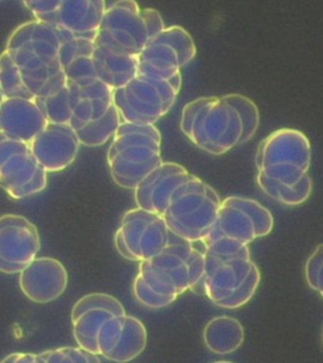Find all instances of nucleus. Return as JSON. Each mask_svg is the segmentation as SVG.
Segmentation results:
<instances>
[{"label":"nucleus","mask_w":323,"mask_h":363,"mask_svg":"<svg viewBox=\"0 0 323 363\" xmlns=\"http://www.w3.org/2000/svg\"><path fill=\"white\" fill-rule=\"evenodd\" d=\"M220 207L215 189L192 174L173 192L162 217L172 235L197 244L210 233Z\"/></svg>","instance_id":"nucleus-6"},{"label":"nucleus","mask_w":323,"mask_h":363,"mask_svg":"<svg viewBox=\"0 0 323 363\" xmlns=\"http://www.w3.org/2000/svg\"><path fill=\"white\" fill-rule=\"evenodd\" d=\"M6 51L17 65L24 85L34 97L63 72L58 35L45 23L29 21L18 26L8 38Z\"/></svg>","instance_id":"nucleus-2"},{"label":"nucleus","mask_w":323,"mask_h":363,"mask_svg":"<svg viewBox=\"0 0 323 363\" xmlns=\"http://www.w3.org/2000/svg\"><path fill=\"white\" fill-rule=\"evenodd\" d=\"M40 250L37 227L24 216H0V272L21 274Z\"/></svg>","instance_id":"nucleus-12"},{"label":"nucleus","mask_w":323,"mask_h":363,"mask_svg":"<svg viewBox=\"0 0 323 363\" xmlns=\"http://www.w3.org/2000/svg\"><path fill=\"white\" fill-rule=\"evenodd\" d=\"M165 28L160 13L136 1L106 4L95 42L121 56L141 55L148 42Z\"/></svg>","instance_id":"nucleus-5"},{"label":"nucleus","mask_w":323,"mask_h":363,"mask_svg":"<svg viewBox=\"0 0 323 363\" xmlns=\"http://www.w3.org/2000/svg\"><path fill=\"white\" fill-rule=\"evenodd\" d=\"M105 1H60L47 26L76 35L97 37L104 13Z\"/></svg>","instance_id":"nucleus-18"},{"label":"nucleus","mask_w":323,"mask_h":363,"mask_svg":"<svg viewBox=\"0 0 323 363\" xmlns=\"http://www.w3.org/2000/svg\"><path fill=\"white\" fill-rule=\"evenodd\" d=\"M197 47L192 35L180 26L165 28L148 42L138 56V74L168 79L192 62Z\"/></svg>","instance_id":"nucleus-10"},{"label":"nucleus","mask_w":323,"mask_h":363,"mask_svg":"<svg viewBox=\"0 0 323 363\" xmlns=\"http://www.w3.org/2000/svg\"><path fill=\"white\" fill-rule=\"evenodd\" d=\"M274 227L270 211L254 199L231 196L221 201L215 223L201 241L202 246L226 238L249 245L254 240L268 236Z\"/></svg>","instance_id":"nucleus-9"},{"label":"nucleus","mask_w":323,"mask_h":363,"mask_svg":"<svg viewBox=\"0 0 323 363\" xmlns=\"http://www.w3.org/2000/svg\"><path fill=\"white\" fill-rule=\"evenodd\" d=\"M125 315H114L102 324V328L99 330L97 347L99 354H102V357H108L109 353L118 345L124 328Z\"/></svg>","instance_id":"nucleus-32"},{"label":"nucleus","mask_w":323,"mask_h":363,"mask_svg":"<svg viewBox=\"0 0 323 363\" xmlns=\"http://www.w3.org/2000/svg\"><path fill=\"white\" fill-rule=\"evenodd\" d=\"M3 101H4V95H3V91H1V86H0V105Z\"/></svg>","instance_id":"nucleus-43"},{"label":"nucleus","mask_w":323,"mask_h":363,"mask_svg":"<svg viewBox=\"0 0 323 363\" xmlns=\"http://www.w3.org/2000/svg\"><path fill=\"white\" fill-rule=\"evenodd\" d=\"M6 138H8V136H6L4 133H1V131H0V142H3V140L6 139Z\"/></svg>","instance_id":"nucleus-44"},{"label":"nucleus","mask_w":323,"mask_h":363,"mask_svg":"<svg viewBox=\"0 0 323 363\" xmlns=\"http://www.w3.org/2000/svg\"><path fill=\"white\" fill-rule=\"evenodd\" d=\"M191 177L192 173L183 165L175 162H163L134 189L138 208L163 216L173 192Z\"/></svg>","instance_id":"nucleus-15"},{"label":"nucleus","mask_w":323,"mask_h":363,"mask_svg":"<svg viewBox=\"0 0 323 363\" xmlns=\"http://www.w3.org/2000/svg\"><path fill=\"white\" fill-rule=\"evenodd\" d=\"M321 343H322V346H323V328H322V332H321Z\"/></svg>","instance_id":"nucleus-46"},{"label":"nucleus","mask_w":323,"mask_h":363,"mask_svg":"<svg viewBox=\"0 0 323 363\" xmlns=\"http://www.w3.org/2000/svg\"><path fill=\"white\" fill-rule=\"evenodd\" d=\"M35 353H11L6 358H3L0 363H33L35 359Z\"/></svg>","instance_id":"nucleus-39"},{"label":"nucleus","mask_w":323,"mask_h":363,"mask_svg":"<svg viewBox=\"0 0 323 363\" xmlns=\"http://www.w3.org/2000/svg\"><path fill=\"white\" fill-rule=\"evenodd\" d=\"M67 87L68 101L72 113L70 125L74 130L90 121L100 119L113 106L114 91L100 79L84 87L72 85H67Z\"/></svg>","instance_id":"nucleus-19"},{"label":"nucleus","mask_w":323,"mask_h":363,"mask_svg":"<svg viewBox=\"0 0 323 363\" xmlns=\"http://www.w3.org/2000/svg\"><path fill=\"white\" fill-rule=\"evenodd\" d=\"M204 250L172 233L165 249L139 262L138 270V275L154 293L176 299L187 290L204 295Z\"/></svg>","instance_id":"nucleus-1"},{"label":"nucleus","mask_w":323,"mask_h":363,"mask_svg":"<svg viewBox=\"0 0 323 363\" xmlns=\"http://www.w3.org/2000/svg\"><path fill=\"white\" fill-rule=\"evenodd\" d=\"M34 100L40 106L42 113H45L48 123L66 125H70L71 123L72 113L68 101L67 85L42 100H37V99Z\"/></svg>","instance_id":"nucleus-29"},{"label":"nucleus","mask_w":323,"mask_h":363,"mask_svg":"<svg viewBox=\"0 0 323 363\" xmlns=\"http://www.w3.org/2000/svg\"><path fill=\"white\" fill-rule=\"evenodd\" d=\"M47 172L43 168H40L37 173V176L34 177V179L32 182H29L27 186L18 189L17 192L13 193L11 197L14 199H23L31 197L33 194L40 193L45 189L47 186Z\"/></svg>","instance_id":"nucleus-36"},{"label":"nucleus","mask_w":323,"mask_h":363,"mask_svg":"<svg viewBox=\"0 0 323 363\" xmlns=\"http://www.w3.org/2000/svg\"><path fill=\"white\" fill-rule=\"evenodd\" d=\"M222 99L233 106L234 110L238 113L239 118L243 125V134L240 139V144H244L251 140L258 131L261 113L259 108L249 97L240 95V94H227Z\"/></svg>","instance_id":"nucleus-27"},{"label":"nucleus","mask_w":323,"mask_h":363,"mask_svg":"<svg viewBox=\"0 0 323 363\" xmlns=\"http://www.w3.org/2000/svg\"><path fill=\"white\" fill-rule=\"evenodd\" d=\"M27 149H29V144H27V143L6 138L3 142H0V167L4 164L6 159L9 158L13 154L19 153L23 150H27Z\"/></svg>","instance_id":"nucleus-37"},{"label":"nucleus","mask_w":323,"mask_h":363,"mask_svg":"<svg viewBox=\"0 0 323 363\" xmlns=\"http://www.w3.org/2000/svg\"><path fill=\"white\" fill-rule=\"evenodd\" d=\"M256 183L268 197L285 206H300L305 203L307 199H310L313 189L312 179L310 174H307L293 187L268 181L259 174H256Z\"/></svg>","instance_id":"nucleus-26"},{"label":"nucleus","mask_w":323,"mask_h":363,"mask_svg":"<svg viewBox=\"0 0 323 363\" xmlns=\"http://www.w3.org/2000/svg\"><path fill=\"white\" fill-rule=\"evenodd\" d=\"M42 167L38 164L31 152V147L19 153L13 154L0 167V188L9 196L18 189L27 186L34 179Z\"/></svg>","instance_id":"nucleus-22"},{"label":"nucleus","mask_w":323,"mask_h":363,"mask_svg":"<svg viewBox=\"0 0 323 363\" xmlns=\"http://www.w3.org/2000/svg\"><path fill=\"white\" fill-rule=\"evenodd\" d=\"M212 363H233V362H229V361H216V362Z\"/></svg>","instance_id":"nucleus-45"},{"label":"nucleus","mask_w":323,"mask_h":363,"mask_svg":"<svg viewBox=\"0 0 323 363\" xmlns=\"http://www.w3.org/2000/svg\"><path fill=\"white\" fill-rule=\"evenodd\" d=\"M148 333L146 325L136 317L125 315L124 328L119 342L106 359L113 362L126 363L141 356L147 347Z\"/></svg>","instance_id":"nucleus-23"},{"label":"nucleus","mask_w":323,"mask_h":363,"mask_svg":"<svg viewBox=\"0 0 323 363\" xmlns=\"http://www.w3.org/2000/svg\"><path fill=\"white\" fill-rule=\"evenodd\" d=\"M92 65L97 79L115 91L124 87L138 74V57L121 56L94 42Z\"/></svg>","instance_id":"nucleus-20"},{"label":"nucleus","mask_w":323,"mask_h":363,"mask_svg":"<svg viewBox=\"0 0 323 363\" xmlns=\"http://www.w3.org/2000/svg\"><path fill=\"white\" fill-rule=\"evenodd\" d=\"M312 160L310 139L295 129H278L263 139L256 149L259 176L293 187L308 174Z\"/></svg>","instance_id":"nucleus-7"},{"label":"nucleus","mask_w":323,"mask_h":363,"mask_svg":"<svg viewBox=\"0 0 323 363\" xmlns=\"http://www.w3.org/2000/svg\"><path fill=\"white\" fill-rule=\"evenodd\" d=\"M162 135L155 125L121 123L108 150V167L113 181L125 189L138 184L163 163Z\"/></svg>","instance_id":"nucleus-3"},{"label":"nucleus","mask_w":323,"mask_h":363,"mask_svg":"<svg viewBox=\"0 0 323 363\" xmlns=\"http://www.w3.org/2000/svg\"><path fill=\"white\" fill-rule=\"evenodd\" d=\"M65 350L72 357L75 363H90L87 357V352L81 350L80 347H65Z\"/></svg>","instance_id":"nucleus-40"},{"label":"nucleus","mask_w":323,"mask_h":363,"mask_svg":"<svg viewBox=\"0 0 323 363\" xmlns=\"http://www.w3.org/2000/svg\"><path fill=\"white\" fill-rule=\"evenodd\" d=\"M181 87V72L168 79L136 74L124 87L114 91V106L121 123L155 125L173 108Z\"/></svg>","instance_id":"nucleus-8"},{"label":"nucleus","mask_w":323,"mask_h":363,"mask_svg":"<svg viewBox=\"0 0 323 363\" xmlns=\"http://www.w3.org/2000/svg\"><path fill=\"white\" fill-rule=\"evenodd\" d=\"M204 346L215 354H230L243 346L244 327L233 317H216L204 329Z\"/></svg>","instance_id":"nucleus-21"},{"label":"nucleus","mask_w":323,"mask_h":363,"mask_svg":"<svg viewBox=\"0 0 323 363\" xmlns=\"http://www.w3.org/2000/svg\"><path fill=\"white\" fill-rule=\"evenodd\" d=\"M47 124L34 99H4L0 105V131L11 139L31 144Z\"/></svg>","instance_id":"nucleus-16"},{"label":"nucleus","mask_w":323,"mask_h":363,"mask_svg":"<svg viewBox=\"0 0 323 363\" xmlns=\"http://www.w3.org/2000/svg\"><path fill=\"white\" fill-rule=\"evenodd\" d=\"M133 294L136 296V301L149 309H162V308L170 306L173 301H176V298L163 296V295L154 293L153 290L143 281V279L139 275H136V278L134 279Z\"/></svg>","instance_id":"nucleus-33"},{"label":"nucleus","mask_w":323,"mask_h":363,"mask_svg":"<svg viewBox=\"0 0 323 363\" xmlns=\"http://www.w3.org/2000/svg\"><path fill=\"white\" fill-rule=\"evenodd\" d=\"M92 309H102L113 313L114 315H125L124 306L116 298L105 293H91L75 303L71 312V322H75L84 313Z\"/></svg>","instance_id":"nucleus-30"},{"label":"nucleus","mask_w":323,"mask_h":363,"mask_svg":"<svg viewBox=\"0 0 323 363\" xmlns=\"http://www.w3.org/2000/svg\"><path fill=\"white\" fill-rule=\"evenodd\" d=\"M0 86L4 99H34L23 82L22 74L8 52L0 55Z\"/></svg>","instance_id":"nucleus-28"},{"label":"nucleus","mask_w":323,"mask_h":363,"mask_svg":"<svg viewBox=\"0 0 323 363\" xmlns=\"http://www.w3.org/2000/svg\"><path fill=\"white\" fill-rule=\"evenodd\" d=\"M87 357H89V362L90 363H102L100 362L99 357H97V354H94V353H89V352H87Z\"/></svg>","instance_id":"nucleus-41"},{"label":"nucleus","mask_w":323,"mask_h":363,"mask_svg":"<svg viewBox=\"0 0 323 363\" xmlns=\"http://www.w3.org/2000/svg\"><path fill=\"white\" fill-rule=\"evenodd\" d=\"M58 3L60 1H29V0L23 1L24 6L33 14L34 21H38L45 24H47L52 14L56 11Z\"/></svg>","instance_id":"nucleus-35"},{"label":"nucleus","mask_w":323,"mask_h":363,"mask_svg":"<svg viewBox=\"0 0 323 363\" xmlns=\"http://www.w3.org/2000/svg\"><path fill=\"white\" fill-rule=\"evenodd\" d=\"M67 284L66 267L52 257H35L19 274V288L35 304L56 301L65 293Z\"/></svg>","instance_id":"nucleus-14"},{"label":"nucleus","mask_w":323,"mask_h":363,"mask_svg":"<svg viewBox=\"0 0 323 363\" xmlns=\"http://www.w3.org/2000/svg\"><path fill=\"white\" fill-rule=\"evenodd\" d=\"M305 278L311 289L323 298V244L313 250L305 265Z\"/></svg>","instance_id":"nucleus-34"},{"label":"nucleus","mask_w":323,"mask_h":363,"mask_svg":"<svg viewBox=\"0 0 323 363\" xmlns=\"http://www.w3.org/2000/svg\"><path fill=\"white\" fill-rule=\"evenodd\" d=\"M33 363H45V361H43V358L40 357V353L35 356V359H34Z\"/></svg>","instance_id":"nucleus-42"},{"label":"nucleus","mask_w":323,"mask_h":363,"mask_svg":"<svg viewBox=\"0 0 323 363\" xmlns=\"http://www.w3.org/2000/svg\"><path fill=\"white\" fill-rule=\"evenodd\" d=\"M120 124H121V120H120L119 113L113 104V106L109 108L108 113H105L102 118L90 121L75 131L81 145L90 147H102L110 139H113Z\"/></svg>","instance_id":"nucleus-25"},{"label":"nucleus","mask_w":323,"mask_h":363,"mask_svg":"<svg viewBox=\"0 0 323 363\" xmlns=\"http://www.w3.org/2000/svg\"><path fill=\"white\" fill-rule=\"evenodd\" d=\"M80 140L71 125L48 123L29 144L31 152L47 173L66 169L77 158Z\"/></svg>","instance_id":"nucleus-13"},{"label":"nucleus","mask_w":323,"mask_h":363,"mask_svg":"<svg viewBox=\"0 0 323 363\" xmlns=\"http://www.w3.org/2000/svg\"><path fill=\"white\" fill-rule=\"evenodd\" d=\"M114 317L113 313L102 309H92L84 313L72 322V333L76 343L81 350L89 353L99 354L97 335L102 324Z\"/></svg>","instance_id":"nucleus-24"},{"label":"nucleus","mask_w":323,"mask_h":363,"mask_svg":"<svg viewBox=\"0 0 323 363\" xmlns=\"http://www.w3.org/2000/svg\"><path fill=\"white\" fill-rule=\"evenodd\" d=\"M170 233L162 216L136 207L125 212L114 244L126 260L142 262L165 249Z\"/></svg>","instance_id":"nucleus-11"},{"label":"nucleus","mask_w":323,"mask_h":363,"mask_svg":"<svg viewBox=\"0 0 323 363\" xmlns=\"http://www.w3.org/2000/svg\"><path fill=\"white\" fill-rule=\"evenodd\" d=\"M180 128L195 147L211 155H222L238 147L243 134L238 113L222 96L187 102L182 108Z\"/></svg>","instance_id":"nucleus-4"},{"label":"nucleus","mask_w":323,"mask_h":363,"mask_svg":"<svg viewBox=\"0 0 323 363\" xmlns=\"http://www.w3.org/2000/svg\"><path fill=\"white\" fill-rule=\"evenodd\" d=\"M254 261L251 259L217 260L204 256V291L212 304L225 301L248 278Z\"/></svg>","instance_id":"nucleus-17"},{"label":"nucleus","mask_w":323,"mask_h":363,"mask_svg":"<svg viewBox=\"0 0 323 363\" xmlns=\"http://www.w3.org/2000/svg\"><path fill=\"white\" fill-rule=\"evenodd\" d=\"M261 270L254 262L248 278L245 279L244 283L241 284L238 289L234 291V294L230 295L225 301H220L216 306L224 308V309H238L240 306H245L246 303L251 301V298L256 294L258 286L261 284Z\"/></svg>","instance_id":"nucleus-31"},{"label":"nucleus","mask_w":323,"mask_h":363,"mask_svg":"<svg viewBox=\"0 0 323 363\" xmlns=\"http://www.w3.org/2000/svg\"><path fill=\"white\" fill-rule=\"evenodd\" d=\"M40 354L45 363H75L72 357L65 350V347L42 352Z\"/></svg>","instance_id":"nucleus-38"}]
</instances>
